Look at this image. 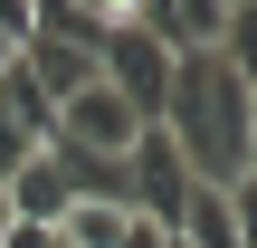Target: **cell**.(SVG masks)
<instances>
[{
    "label": "cell",
    "instance_id": "obj_1",
    "mask_svg": "<svg viewBox=\"0 0 257 248\" xmlns=\"http://www.w3.org/2000/svg\"><path fill=\"white\" fill-rule=\"evenodd\" d=\"M162 134L181 143L191 182H210V191H238V182H248V86H238L219 57H172Z\"/></svg>",
    "mask_w": 257,
    "mask_h": 248
},
{
    "label": "cell",
    "instance_id": "obj_2",
    "mask_svg": "<svg viewBox=\"0 0 257 248\" xmlns=\"http://www.w3.org/2000/svg\"><path fill=\"white\" fill-rule=\"evenodd\" d=\"M191 162H181V143L162 134V124H143L134 134V153H124V210L143 220V229H181V210H191Z\"/></svg>",
    "mask_w": 257,
    "mask_h": 248
},
{
    "label": "cell",
    "instance_id": "obj_3",
    "mask_svg": "<svg viewBox=\"0 0 257 248\" xmlns=\"http://www.w3.org/2000/svg\"><path fill=\"white\" fill-rule=\"evenodd\" d=\"M95 76H105V86H114L143 124H162V105H172V57L134 29V10H124V0H114V29L95 38Z\"/></svg>",
    "mask_w": 257,
    "mask_h": 248
},
{
    "label": "cell",
    "instance_id": "obj_4",
    "mask_svg": "<svg viewBox=\"0 0 257 248\" xmlns=\"http://www.w3.org/2000/svg\"><path fill=\"white\" fill-rule=\"evenodd\" d=\"M134 134H143V115L95 76L86 96H67V105H57V134H48V143H57V153H76V162H124V153H134Z\"/></svg>",
    "mask_w": 257,
    "mask_h": 248
},
{
    "label": "cell",
    "instance_id": "obj_5",
    "mask_svg": "<svg viewBox=\"0 0 257 248\" xmlns=\"http://www.w3.org/2000/svg\"><path fill=\"white\" fill-rule=\"evenodd\" d=\"M19 76H29L48 105H67V96H86V86H95V48H86V38H67V29L38 10V29H29V48H19Z\"/></svg>",
    "mask_w": 257,
    "mask_h": 248
},
{
    "label": "cell",
    "instance_id": "obj_6",
    "mask_svg": "<svg viewBox=\"0 0 257 248\" xmlns=\"http://www.w3.org/2000/svg\"><path fill=\"white\" fill-rule=\"evenodd\" d=\"M67 201H76V191H67V172H57V153H29V162L10 172V210H19V220H38V229H57V220H67Z\"/></svg>",
    "mask_w": 257,
    "mask_h": 248
},
{
    "label": "cell",
    "instance_id": "obj_7",
    "mask_svg": "<svg viewBox=\"0 0 257 248\" xmlns=\"http://www.w3.org/2000/svg\"><path fill=\"white\" fill-rule=\"evenodd\" d=\"M124 239H134L124 201H67V220H57V248H124Z\"/></svg>",
    "mask_w": 257,
    "mask_h": 248
},
{
    "label": "cell",
    "instance_id": "obj_8",
    "mask_svg": "<svg viewBox=\"0 0 257 248\" xmlns=\"http://www.w3.org/2000/svg\"><path fill=\"white\" fill-rule=\"evenodd\" d=\"M172 239H181V248H238V220H229V191H210V182H200Z\"/></svg>",
    "mask_w": 257,
    "mask_h": 248
},
{
    "label": "cell",
    "instance_id": "obj_9",
    "mask_svg": "<svg viewBox=\"0 0 257 248\" xmlns=\"http://www.w3.org/2000/svg\"><path fill=\"white\" fill-rule=\"evenodd\" d=\"M210 57H219L238 86H257V0H229V10H219V48H210Z\"/></svg>",
    "mask_w": 257,
    "mask_h": 248
},
{
    "label": "cell",
    "instance_id": "obj_10",
    "mask_svg": "<svg viewBox=\"0 0 257 248\" xmlns=\"http://www.w3.org/2000/svg\"><path fill=\"white\" fill-rule=\"evenodd\" d=\"M0 115H10V124L29 134V143H48V134H57V105H48V96H38L29 76H19V57L0 67Z\"/></svg>",
    "mask_w": 257,
    "mask_h": 248
},
{
    "label": "cell",
    "instance_id": "obj_11",
    "mask_svg": "<svg viewBox=\"0 0 257 248\" xmlns=\"http://www.w3.org/2000/svg\"><path fill=\"white\" fill-rule=\"evenodd\" d=\"M29 153H48V143H29V134H19V124H10V115H0V191H10V172H19V162H29Z\"/></svg>",
    "mask_w": 257,
    "mask_h": 248
},
{
    "label": "cell",
    "instance_id": "obj_12",
    "mask_svg": "<svg viewBox=\"0 0 257 248\" xmlns=\"http://www.w3.org/2000/svg\"><path fill=\"white\" fill-rule=\"evenodd\" d=\"M229 220H238V248H257V172L229 191Z\"/></svg>",
    "mask_w": 257,
    "mask_h": 248
},
{
    "label": "cell",
    "instance_id": "obj_13",
    "mask_svg": "<svg viewBox=\"0 0 257 248\" xmlns=\"http://www.w3.org/2000/svg\"><path fill=\"white\" fill-rule=\"evenodd\" d=\"M29 29H38V10H29V0H0V38H10V48H29Z\"/></svg>",
    "mask_w": 257,
    "mask_h": 248
},
{
    "label": "cell",
    "instance_id": "obj_14",
    "mask_svg": "<svg viewBox=\"0 0 257 248\" xmlns=\"http://www.w3.org/2000/svg\"><path fill=\"white\" fill-rule=\"evenodd\" d=\"M0 248H57V229H38V220H10V239Z\"/></svg>",
    "mask_w": 257,
    "mask_h": 248
},
{
    "label": "cell",
    "instance_id": "obj_15",
    "mask_svg": "<svg viewBox=\"0 0 257 248\" xmlns=\"http://www.w3.org/2000/svg\"><path fill=\"white\" fill-rule=\"evenodd\" d=\"M10 220H19V210H10V191H0V239H10Z\"/></svg>",
    "mask_w": 257,
    "mask_h": 248
},
{
    "label": "cell",
    "instance_id": "obj_16",
    "mask_svg": "<svg viewBox=\"0 0 257 248\" xmlns=\"http://www.w3.org/2000/svg\"><path fill=\"white\" fill-rule=\"evenodd\" d=\"M172 248H181V239H172Z\"/></svg>",
    "mask_w": 257,
    "mask_h": 248
}]
</instances>
